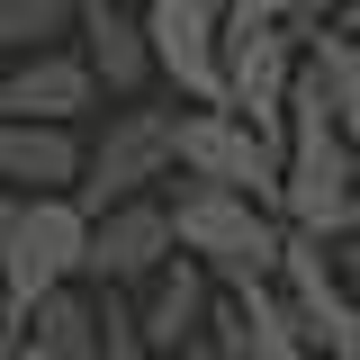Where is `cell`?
<instances>
[{"mask_svg": "<svg viewBox=\"0 0 360 360\" xmlns=\"http://www.w3.org/2000/svg\"><path fill=\"white\" fill-rule=\"evenodd\" d=\"M162 217H172V252L207 270L217 288H262L270 262H279V207L243 198V189H217V180H162Z\"/></svg>", "mask_w": 360, "mask_h": 360, "instance_id": "1", "label": "cell"}, {"mask_svg": "<svg viewBox=\"0 0 360 360\" xmlns=\"http://www.w3.org/2000/svg\"><path fill=\"white\" fill-rule=\"evenodd\" d=\"M352 180H360V153L342 144V127L324 117L315 82L297 72L288 117H279V225H288V234H315V243H333V234L352 225Z\"/></svg>", "mask_w": 360, "mask_h": 360, "instance_id": "2", "label": "cell"}, {"mask_svg": "<svg viewBox=\"0 0 360 360\" xmlns=\"http://www.w3.org/2000/svg\"><path fill=\"white\" fill-rule=\"evenodd\" d=\"M172 108H162V99H117V108H108V127L82 144V180H72L82 217H99V207L144 198V189L172 180Z\"/></svg>", "mask_w": 360, "mask_h": 360, "instance_id": "3", "label": "cell"}, {"mask_svg": "<svg viewBox=\"0 0 360 360\" xmlns=\"http://www.w3.org/2000/svg\"><path fill=\"white\" fill-rule=\"evenodd\" d=\"M288 90H297V27H270V18H234L225 9V27H217V108H234L243 127H262L279 144Z\"/></svg>", "mask_w": 360, "mask_h": 360, "instance_id": "4", "label": "cell"}, {"mask_svg": "<svg viewBox=\"0 0 360 360\" xmlns=\"http://www.w3.org/2000/svg\"><path fill=\"white\" fill-rule=\"evenodd\" d=\"M172 172L279 207V144L262 127H243L234 108H172Z\"/></svg>", "mask_w": 360, "mask_h": 360, "instance_id": "5", "label": "cell"}, {"mask_svg": "<svg viewBox=\"0 0 360 360\" xmlns=\"http://www.w3.org/2000/svg\"><path fill=\"white\" fill-rule=\"evenodd\" d=\"M82 198L72 189H37V198H18V217H9V243H0V297L9 307H27L45 288H63V279H82Z\"/></svg>", "mask_w": 360, "mask_h": 360, "instance_id": "6", "label": "cell"}, {"mask_svg": "<svg viewBox=\"0 0 360 360\" xmlns=\"http://www.w3.org/2000/svg\"><path fill=\"white\" fill-rule=\"evenodd\" d=\"M135 27H144L153 82L172 90L180 108H217V27H225V0H135Z\"/></svg>", "mask_w": 360, "mask_h": 360, "instance_id": "7", "label": "cell"}, {"mask_svg": "<svg viewBox=\"0 0 360 360\" xmlns=\"http://www.w3.org/2000/svg\"><path fill=\"white\" fill-rule=\"evenodd\" d=\"M162 262H172V217H162V189L99 207V217H90V234H82V288H135V279H153Z\"/></svg>", "mask_w": 360, "mask_h": 360, "instance_id": "8", "label": "cell"}, {"mask_svg": "<svg viewBox=\"0 0 360 360\" xmlns=\"http://www.w3.org/2000/svg\"><path fill=\"white\" fill-rule=\"evenodd\" d=\"M99 108V82L82 72L72 45H37L0 63V117H37V127H82Z\"/></svg>", "mask_w": 360, "mask_h": 360, "instance_id": "9", "label": "cell"}, {"mask_svg": "<svg viewBox=\"0 0 360 360\" xmlns=\"http://www.w3.org/2000/svg\"><path fill=\"white\" fill-rule=\"evenodd\" d=\"M72 54L108 99H144L153 63H144V27H135V0H72Z\"/></svg>", "mask_w": 360, "mask_h": 360, "instance_id": "10", "label": "cell"}, {"mask_svg": "<svg viewBox=\"0 0 360 360\" xmlns=\"http://www.w3.org/2000/svg\"><path fill=\"white\" fill-rule=\"evenodd\" d=\"M127 297H135V333H144L153 352L172 360V352H189V342H198V324H207V297H217V279L189 262V252H172V262L153 270V279H135Z\"/></svg>", "mask_w": 360, "mask_h": 360, "instance_id": "11", "label": "cell"}, {"mask_svg": "<svg viewBox=\"0 0 360 360\" xmlns=\"http://www.w3.org/2000/svg\"><path fill=\"white\" fill-rule=\"evenodd\" d=\"M82 180V127H37V117H0V189L37 198Z\"/></svg>", "mask_w": 360, "mask_h": 360, "instance_id": "12", "label": "cell"}, {"mask_svg": "<svg viewBox=\"0 0 360 360\" xmlns=\"http://www.w3.org/2000/svg\"><path fill=\"white\" fill-rule=\"evenodd\" d=\"M18 342L45 352V360H99V297H90L82 279L27 297V307H18Z\"/></svg>", "mask_w": 360, "mask_h": 360, "instance_id": "13", "label": "cell"}, {"mask_svg": "<svg viewBox=\"0 0 360 360\" xmlns=\"http://www.w3.org/2000/svg\"><path fill=\"white\" fill-rule=\"evenodd\" d=\"M297 72L315 82L324 117H333V127H342V144L360 153V45L342 37V27H324V18H315L307 37H297Z\"/></svg>", "mask_w": 360, "mask_h": 360, "instance_id": "14", "label": "cell"}, {"mask_svg": "<svg viewBox=\"0 0 360 360\" xmlns=\"http://www.w3.org/2000/svg\"><path fill=\"white\" fill-rule=\"evenodd\" d=\"M72 37V0H0V54H37Z\"/></svg>", "mask_w": 360, "mask_h": 360, "instance_id": "15", "label": "cell"}, {"mask_svg": "<svg viewBox=\"0 0 360 360\" xmlns=\"http://www.w3.org/2000/svg\"><path fill=\"white\" fill-rule=\"evenodd\" d=\"M90 297H99V360H162L135 333V297L127 288H90Z\"/></svg>", "mask_w": 360, "mask_h": 360, "instance_id": "16", "label": "cell"}, {"mask_svg": "<svg viewBox=\"0 0 360 360\" xmlns=\"http://www.w3.org/2000/svg\"><path fill=\"white\" fill-rule=\"evenodd\" d=\"M225 9H234V18H270V27H297V37H307L333 0H225Z\"/></svg>", "mask_w": 360, "mask_h": 360, "instance_id": "17", "label": "cell"}, {"mask_svg": "<svg viewBox=\"0 0 360 360\" xmlns=\"http://www.w3.org/2000/svg\"><path fill=\"white\" fill-rule=\"evenodd\" d=\"M333 270H342V297H352V315H360V217L333 234Z\"/></svg>", "mask_w": 360, "mask_h": 360, "instance_id": "18", "label": "cell"}, {"mask_svg": "<svg viewBox=\"0 0 360 360\" xmlns=\"http://www.w3.org/2000/svg\"><path fill=\"white\" fill-rule=\"evenodd\" d=\"M324 27H342V37L360 45V0H333V9H324Z\"/></svg>", "mask_w": 360, "mask_h": 360, "instance_id": "19", "label": "cell"}, {"mask_svg": "<svg viewBox=\"0 0 360 360\" xmlns=\"http://www.w3.org/2000/svg\"><path fill=\"white\" fill-rule=\"evenodd\" d=\"M18 352V307H9V297H0V360Z\"/></svg>", "mask_w": 360, "mask_h": 360, "instance_id": "20", "label": "cell"}, {"mask_svg": "<svg viewBox=\"0 0 360 360\" xmlns=\"http://www.w3.org/2000/svg\"><path fill=\"white\" fill-rule=\"evenodd\" d=\"M9 217H18V189H0V243H9Z\"/></svg>", "mask_w": 360, "mask_h": 360, "instance_id": "21", "label": "cell"}, {"mask_svg": "<svg viewBox=\"0 0 360 360\" xmlns=\"http://www.w3.org/2000/svg\"><path fill=\"white\" fill-rule=\"evenodd\" d=\"M352 217H360V180H352Z\"/></svg>", "mask_w": 360, "mask_h": 360, "instance_id": "22", "label": "cell"}]
</instances>
